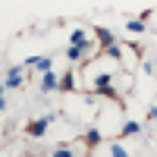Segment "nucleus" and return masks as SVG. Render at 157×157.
I'll use <instances>...</instances> for the list:
<instances>
[{
	"label": "nucleus",
	"instance_id": "obj_1",
	"mask_svg": "<svg viewBox=\"0 0 157 157\" xmlns=\"http://www.w3.org/2000/svg\"><path fill=\"white\" fill-rule=\"evenodd\" d=\"M44 129H47V120H41V123H32V126H29V135H44Z\"/></svg>",
	"mask_w": 157,
	"mask_h": 157
},
{
	"label": "nucleus",
	"instance_id": "obj_2",
	"mask_svg": "<svg viewBox=\"0 0 157 157\" xmlns=\"http://www.w3.org/2000/svg\"><path fill=\"white\" fill-rule=\"evenodd\" d=\"M98 38H101L104 44H113V35H110V32H104V29H98Z\"/></svg>",
	"mask_w": 157,
	"mask_h": 157
},
{
	"label": "nucleus",
	"instance_id": "obj_3",
	"mask_svg": "<svg viewBox=\"0 0 157 157\" xmlns=\"http://www.w3.org/2000/svg\"><path fill=\"white\" fill-rule=\"evenodd\" d=\"M54 85H57V78L50 75V69H47V72H44V88H54Z\"/></svg>",
	"mask_w": 157,
	"mask_h": 157
},
{
	"label": "nucleus",
	"instance_id": "obj_4",
	"mask_svg": "<svg viewBox=\"0 0 157 157\" xmlns=\"http://www.w3.org/2000/svg\"><path fill=\"white\" fill-rule=\"evenodd\" d=\"M129 29H132V32H145V22H138V19H132V22H129Z\"/></svg>",
	"mask_w": 157,
	"mask_h": 157
},
{
	"label": "nucleus",
	"instance_id": "obj_5",
	"mask_svg": "<svg viewBox=\"0 0 157 157\" xmlns=\"http://www.w3.org/2000/svg\"><path fill=\"white\" fill-rule=\"evenodd\" d=\"M82 57V47H69V60H78Z\"/></svg>",
	"mask_w": 157,
	"mask_h": 157
},
{
	"label": "nucleus",
	"instance_id": "obj_6",
	"mask_svg": "<svg viewBox=\"0 0 157 157\" xmlns=\"http://www.w3.org/2000/svg\"><path fill=\"white\" fill-rule=\"evenodd\" d=\"M0 94H3V88H0Z\"/></svg>",
	"mask_w": 157,
	"mask_h": 157
}]
</instances>
